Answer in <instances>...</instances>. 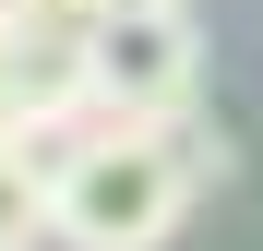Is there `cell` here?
Returning a JSON list of instances; mask_svg holds the SVG:
<instances>
[{
  "mask_svg": "<svg viewBox=\"0 0 263 251\" xmlns=\"http://www.w3.org/2000/svg\"><path fill=\"white\" fill-rule=\"evenodd\" d=\"M228 180V132L192 120H84L48 180V251H167Z\"/></svg>",
  "mask_w": 263,
  "mask_h": 251,
  "instance_id": "6da1fadb",
  "label": "cell"
},
{
  "mask_svg": "<svg viewBox=\"0 0 263 251\" xmlns=\"http://www.w3.org/2000/svg\"><path fill=\"white\" fill-rule=\"evenodd\" d=\"M203 108V12L120 0L96 24V120H192Z\"/></svg>",
  "mask_w": 263,
  "mask_h": 251,
  "instance_id": "7a4b0ae2",
  "label": "cell"
},
{
  "mask_svg": "<svg viewBox=\"0 0 263 251\" xmlns=\"http://www.w3.org/2000/svg\"><path fill=\"white\" fill-rule=\"evenodd\" d=\"M48 180H60V144H0V239L48 251Z\"/></svg>",
  "mask_w": 263,
  "mask_h": 251,
  "instance_id": "3957f363",
  "label": "cell"
},
{
  "mask_svg": "<svg viewBox=\"0 0 263 251\" xmlns=\"http://www.w3.org/2000/svg\"><path fill=\"white\" fill-rule=\"evenodd\" d=\"M12 12H24V24H84V36H96L120 0H12Z\"/></svg>",
  "mask_w": 263,
  "mask_h": 251,
  "instance_id": "277c9868",
  "label": "cell"
},
{
  "mask_svg": "<svg viewBox=\"0 0 263 251\" xmlns=\"http://www.w3.org/2000/svg\"><path fill=\"white\" fill-rule=\"evenodd\" d=\"M0 251H36V239H0Z\"/></svg>",
  "mask_w": 263,
  "mask_h": 251,
  "instance_id": "5b68a950",
  "label": "cell"
}]
</instances>
